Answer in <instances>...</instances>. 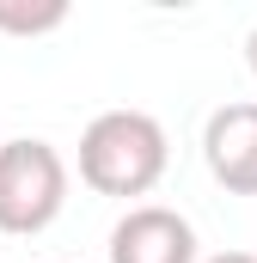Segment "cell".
<instances>
[{"instance_id":"1","label":"cell","mask_w":257,"mask_h":263,"mask_svg":"<svg viewBox=\"0 0 257 263\" xmlns=\"http://www.w3.org/2000/svg\"><path fill=\"white\" fill-rule=\"evenodd\" d=\"M172 165V141L147 110H104L80 129V184L98 196H147Z\"/></svg>"},{"instance_id":"2","label":"cell","mask_w":257,"mask_h":263,"mask_svg":"<svg viewBox=\"0 0 257 263\" xmlns=\"http://www.w3.org/2000/svg\"><path fill=\"white\" fill-rule=\"evenodd\" d=\"M62 208H67V159L37 135L0 141V233L31 239L56 227Z\"/></svg>"},{"instance_id":"3","label":"cell","mask_w":257,"mask_h":263,"mask_svg":"<svg viewBox=\"0 0 257 263\" xmlns=\"http://www.w3.org/2000/svg\"><path fill=\"white\" fill-rule=\"evenodd\" d=\"M202 159L227 196H257V98L221 104L202 123Z\"/></svg>"},{"instance_id":"4","label":"cell","mask_w":257,"mask_h":263,"mask_svg":"<svg viewBox=\"0 0 257 263\" xmlns=\"http://www.w3.org/2000/svg\"><path fill=\"white\" fill-rule=\"evenodd\" d=\"M111 263H196V227L166 202H135L111 227Z\"/></svg>"},{"instance_id":"5","label":"cell","mask_w":257,"mask_h":263,"mask_svg":"<svg viewBox=\"0 0 257 263\" xmlns=\"http://www.w3.org/2000/svg\"><path fill=\"white\" fill-rule=\"evenodd\" d=\"M67 6L62 0H43V6H19V0H0V31L12 37H43V31H62Z\"/></svg>"},{"instance_id":"6","label":"cell","mask_w":257,"mask_h":263,"mask_svg":"<svg viewBox=\"0 0 257 263\" xmlns=\"http://www.w3.org/2000/svg\"><path fill=\"white\" fill-rule=\"evenodd\" d=\"M196 263H257V251H214V257H196Z\"/></svg>"},{"instance_id":"7","label":"cell","mask_w":257,"mask_h":263,"mask_svg":"<svg viewBox=\"0 0 257 263\" xmlns=\"http://www.w3.org/2000/svg\"><path fill=\"white\" fill-rule=\"evenodd\" d=\"M245 67H251V80H257V25H251V37H245Z\"/></svg>"}]
</instances>
